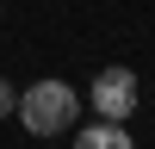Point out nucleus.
Listing matches in <instances>:
<instances>
[{
	"label": "nucleus",
	"mask_w": 155,
	"mask_h": 149,
	"mask_svg": "<svg viewBox=\"0 0 155 149\" xmlns=\"http://www.w3.org/2000/svg\"><path fill=\"white\" fill-rule=\"evenodd\" d=\"M74 149H137V143H130V131H124L118 118H93V124H81Z\"/></svg>",
	"instance_id": "nucleus-3"
},
{
	"label": "nucleus",
	"mask_w": 155,
	"mask_h": 149,
	"mask_svg": "<svg viewBox=\"0 0 155 149\" xmlns=\"http://www.w3.org/2000/svg\"><path fill=\"white\" fill-rule=\"evenodd\" d=\"M137 99H143V87H137V68H99V81H93V112L99 118H130L137 112Z\"/></svg>",
	"instance_id": "nucleus-2"
},
{
	"label": "nucleus",
	"mask_w": 155,
	"mask_h": 149,
	"mask_svg": "<svg viewBox=\"0 0 155 149\" xmlns=\"http://www.w3.org/2000/svg\"><path fill=\"white\" fill-rule=\"evenodd\" d=\"M12 106H19V93H12V87H6V81H0V118H6V112H12Z\"/></svg>",
	"instance_id": "nucleus-4"
},
{
	"label": "nucleus",
	"mask_w": 155,
	"mask_h": 149,
	"mask_svg": "<svg viewBox=\"0 0 155 149\" xmlns=\"http://www.w3.org/2000/svg\"><path fill=\"white\" fill-rule=\"evenodd\" d=\"M12 112H19V124L31 137H62V131H74V118H81V93H74L68 81H31Z\"/></svg>",
	"instance_id": "nucleus-1"
}]
</instances>
